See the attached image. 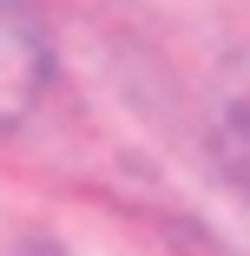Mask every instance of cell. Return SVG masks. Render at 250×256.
<instances>
[{
	"instance_id": "obj_2",
	"label": "cell",
	"mask_w": 250,
	"mask_h": 256,
	"mask_svg": "<svg viewBox=\"0 0 250 256\" xmlns=\"http://www.w3.org/2000/svg\"><path fill=\"white\" fill-rule=\"evenodd\" d=\"M204 132H211L217 164L250 190V46H237L211 72V86H204Z\"/></svg>"
},
{
	"instance_id": "obj_1",
	"label": "cell",
	"mask_w": 250,
	"mask_h": 256,
	"mask_svg": "<svg viewBox=\"0 0 250 256\" xmlns=\"http://www.w3.org/2000/svg\"><path fill=\"white\" fill-rule=\"evenodd\" d=\"M46 72H53V53H46V26L33 0H0V125L33 112Z\"/></svg>"
}]
</instances>
